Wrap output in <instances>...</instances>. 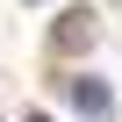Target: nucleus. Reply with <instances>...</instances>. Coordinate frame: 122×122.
Instances as JSON below:
<instances>
[{
    "mask_svg": "<svg viewBox=\"0 0 122 122\" xmlns=\"http://www.w3.org/2000/svg\"><path fill=\"white\" fill-rule=\"evenodd\" d=\"M50 43H57V50H93V15H86V7H72V15H57Z\"/></svg>",
    "mask_w": 122,
    "mask_h": 122,
    "instance_id": "obj_2",
    "label": "nucleus"
},
{
    "mask_svg": "<svg viewBox=\"0 0 122 122\" xmlns=\"http://www.w3.org/2000/svg\"><path fill=\"white\" fill-rule=\"evenodd\" d=\"M65 93H72V108H79L86 122H115V93H108L101 79H86V72H79V79H65Z\"/></svg>",
    "mask_w": 122,
    "mask_h": 122,
    "instance_id": "obj_1",
    "label": "nucleus"
},
{
    "mask_svg": "<svg viewBox=\"0 0 122 122\" xmlns=\"http://www.w3.org/2000/svg\"><path fill=\"white\" fill-rule=\"evenodd\" d=\"M29 122H50V115H43V108H36V115H29Z\"/></svg>",
    "mask_w": 122,
    "mask_h": 122,
    "instance_id": "obj_3",
    "label": "nucleus"
}]
</instances>
